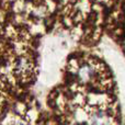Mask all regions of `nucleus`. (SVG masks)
<instances>
[{"instance_id":"f257e3e1","label":"nucleus","mask_w":125,"mask_h":125,"mask_svg":"<svg viewBox=\"0 0 125 125\" xmlns=\"http://www.w3.org/2000/svg\"><path fill=\"white\" fill-rule=\"evenodd\" d=\"M92 125H111V120L103 111H95L91 116Z\"/></svg>"}]
</instances>
